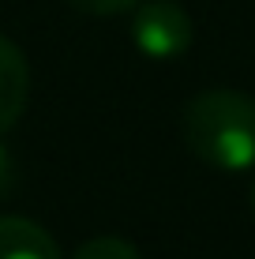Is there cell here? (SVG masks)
Wrapping results in <instances>:
<instances>
[{
  "label": "cell",
  "instance_id": "cell-4",
  "mask_svg": "<svg viewBox=\"0 0 255 259\" xmlns=\"http://www.w3.org/2000/svg\"><path fill=\"white\" fill-rule=\"evenodd\" d=\"M0 259H64V255L45 226L23 218V214H4L0 218Z\"/></svg>",
  "mask_w": 255,
  "mask_h": 259
},
{
  "label": "cell",
  "instance_id": "cell-1",
  "mask_svg": "<svg viewBox=\"0 0 255 259\" xmlns=\"http://www.w3.org/2000/svg\"><path fill=\"white\" fill-rule=\"evenodd\" d=\"M184 143L218 173L255 169V98L229 87H210L184 105Z\"/></svg>",
  "mask_w": 255,
  "mask_h": 259
},
{
  "label": "cell",
  "instance_id": "cell-7",
  "mask_svg": "<svg viewBox=\"0 0 255 259\" xmlns=\"http://www.w3.org/2000/svg\"><path fill=\"white\" fill-rule=\"evenodd\" d=\"M15 192V158L8 154V147L0 143V199Z\"/></svg>",
  "mask_w": 255,
  "mask_h": 259
},
{
  "label": "cell",
  "instance_id": "cell-8",
  "mask_svg": "<svg viewBox=\"0 0 255 259\" xmlns=\"http://www.w3.org/2000/svg\"><path fill=\"white\" fill-rule=\"evenodd\" d=\"M251 207H255V181H251Z\"/></svg>",
  "mask_w": 255,
  "mask_h": 259
},
{
  "label": "cell",
  "instance_id": "cell-2",
  "mask_svg": "<svg viewBox=\"0 0 255 259\" xmlns=\"http://www.w3.org/2000/svg\"><path fill=\"white\" fill-rule=\"evenodd\" d=\"M131 41L150 60H173L191 46V15L177 0H143L131 12Z\"/></svg>",
  "mask_w": 255,
  "mask_h": 259
},
{
  "label": "cell",
  "instance_id": "cell-3",
  "mask_svg": "<svg viewBox=\"0 0 255 259\" xmlns=\"http://www.w3.org/2000/svg\"><path fill=\"white\" fill-rule=\"evenodd\" d=\"M26 98H30V64H26V53L12 38L0 34V136L8 128H15V120L26 109Z\"/></svg>",
  "mask_w": 255,
  "mask_h": 259
},
{
  "label": "cell",
  "instance_id": "cell-6",
  "mask_svg": "<svg viewBox=\"0 0 255 259\" xmlns=\"http://www.w3.org/2000/svg\"><path fill=\"white\" fill-rule=\"evenodd\" d=\"M68 4L86 15H124V12H135L143 0H68Z\"/></svg>",
  "mask_w": 255,
  "mask_h": 259
},
{
  "label": "cell",
  "instance_id": "cell-5",
  "mask_svg": "<svg viewBox=\"0 0 255 259\" xmlns=\"http://www.w3.org/2000/svg\"><path fill=\"white\" fill-rule=\"evenodd\" d=\"M72 259H143V255H139V248L131 244V240H124V237L98 233V237L83 240V244L75 248Z\"/></svg>",
  "mask_w": 255,
  "mask_h": 259
}]
</instances>
